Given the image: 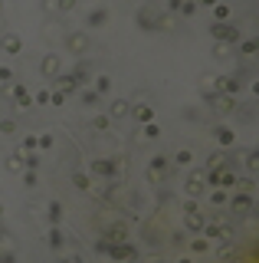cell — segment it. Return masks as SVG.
<instances>
[{"label":"cell","mask_w":259,"mask_h":263,"mask_svg":"<svg viewBox=\"0 0 259 263\" xmlns=\"http://www.w3.org/2000/svg\"><path fill=\"white\" fill-rule=\"evenodd\" d=\"M204 237L213 240V237H220V240H233V224L227 221L223 214H210L204 224Z\"/></svg>","instance_id":"6da1fadb"},{"label":"cell","mask_w":259,"mask_h":263,"mask_svg":"<svg viewBox=\"0 0 259 263\" xmlns=\"http://www.w3.org/2000/svg\"><path fill=\"white\" fill-rule=\"evenodd\" d=\"M49 102H53V105H63L66 102V92H59V89H56V92H49Z\"/></svg>","instance_id":"c3c4849f"},{"label":"cell","mask_w":259,"mask_h":263,"mask_svg":"<svg viewBox=\"0 0 259 263\" xmlns=\"http://www.w3.org/2000/svg\"><path fill=\"white\" fill-rule=\"evenodd\" d=\"M181 263H194V260H187V257H184V260H181Z\"/></svg>","instance_id":"9f6ffc18"},{"label":"cell","mask_w":259,"mask_h":263,"mask_svg":"<svg viewBox=\"0 0 259 263\" xmlns=\"http://www.w3.org/2000/svg\"><path fill=\"white\" fill-rule=\"evenodd\" d=\"M7 171H26L23 152H13V155H7Z\"/></svg>","instance_id":"7402d4cb"},{"label":"cell","mask_w":259,"mask_h":263,"mask_svg":"<svg viewBox=\"0 0 259 263\" xmlns=\"http://www.w3.org/2000/svg\"><path fill=\"white\" fill-rule=\"evenodd\" d=\"M43 10H56V0H43Z\"/></svg>","instance_id":"db71d44e"},{"label":"cell","mask_w":259,"mask_h":263,"mask_svg":"<svg viewBox=\"0 0 259 263\" xmlns=\"http://www.w3.org/2000/svg\"><path fill=\"white\" fill-rule=\"evenodd\" d=\"M109 89H112V79H109V76H99V79H95V92H99V96H105Z\"/></svg>","instance_id":"e575fe53"},{"label":"cell","mask_w":259,"mask_h":263,"mask_svg":"<svg viewBox=\"0 0 259 263\" xmlns=\"http://www.w3.org/2000/svg\"><path fill=\"white\" fill-rule=\"evenodd\" d=\"M0 49H3V53H10V56H16L20 49H23V40H20L16 33H3V36H0Z\"/></svg>","instance_id":"4fadbf2b"},{"label":"cell","mask_w":259,"mask_h":263,"mask_svg":"<svg viewBox=\"0 0 259 263\" xmlns=\"http://www.w3.org/2000/svg\"><path fill=\"white\" fill-rule=\"evenodd\" d=\"M105 254H109L112 260H134V257H138V250H134L128 240H122V244H109V250H105Z\"/></svg>","instance_id":"ba28073f"},{"label":"cell","mask_w":259,"mask_h":263,"mask_svg":"<svg viewBox=\"0 0 259 263\" xmlns=\"http://www.w3.org/2000/svg\"><path fill=\"white\" fill-rule=\"evenodd\" d=\"M233 254H236V250H233V244L227 240V244L220 247V260H233Z\"/></svg>","instance_id":"7bdbcfd3"},{"label":"cell","mask_w":259,"mask_h":263,"mask_svg":"<svg viewBox=\"0 0 259 263\" xmlns=\"http://www.w3.org/2000/svg\"><path fill=\"white\" fill-rule=\"evenodd\" d=\"M256 165H259V155L256 152H246V168H250V171H256Z\"/></svg>","instance_id":"bcb514c9"},{"label":"cell","mask_w":259,"mask_h":263,"mask_svg":"<svg viewBox=\"0 0 259 263\" xmlns=\"http://www.w3.org/2000/svg\"><path fill=\"white\" fill-rule=\"evenodd\" d=\"M213 56H217V59H227V56H230V46H227V43H217V46H213Z\"/></svg>","instance_id":"b9f144b4"},{"label":"cell","mask_w":259,"mask_h":263,"mask_svg":"<svg viewBox=\"0 0 259 263\" xmlns=\"http://www.w3.org/2000/svg\"><path fill=\"white\" fill-rule=\"evenodd\" d=\"M76 7H79V0H56V10L59 13H72Z\"/></svg>","instance_id":"d6a6232c"},{"label":"cell","mask_w":259,"mask_h":263,"mask_svg":"<svg viewBox=\"0 0 259 263\" xmlns=\"http://www.w3.org/2000/svg\"><path fill=\"white\" fill-rule=\"evenodd\" d=\"M164 175H167V155H154L148 165V178L151 181H161Z\"/></svg>","instance_id":"8fae6325"},{"label":"cell","mask_w":259,"mask_h":263,"mask_svg":"<svg viewBox=\"0 0 259 263\" xmlns=\"http://www.w3.org/2000/svg\"><path fill=\"white\" fill-rule=\"evenodd\" d=\"M174 165H181V168H187L190 165V161H194V155H190V148H181V152H177V155H174Z\"/></svg>","instance_id":"4316f807"},{"label":"cell","mask_w":259,"mask_h":263,"mask_svg":"<svg viewBox=\"0 0 259 263\" xmlns=\"http://www.w3.org/2000/svg\"><path fill=\"white\" fill-rule=\"evenodd\" d=\"M79 99H82V105H95V102H99V92H95V89H86Z\"/></svg>","instance_id":"74e56055"},{"label":"cell","mask_w":259,"mask_h":263,"mask_svg":"<svg viewBox=\"0 0 259 263\" xmlns=\"http://www.w3.org/2000/svg\"><path fill=\"white\" fill-rule=\"evenodd\" d=\"M240 53H243V56H253V53H256V40H246L243 46H240Z\"/></svg>","instance_id":"7dc6e473"},{"label":"cell","mask_w":259,"mask_h":263,"mask_svg":"<svg viewBox=\"0 0 259 263\" xmlns=\"http://www.w3.org/2000/svg\"><path fill=\"white\" fill-rule=\"evenodd\" d=\"M190 250H194V254H207V250H210V240L207 237H194L190 240Z\"/></svg>","instance_id":"83f0119b"},{"label":"cell","mask_w":259,"mask_h":263,"mask_svg":"<svg viewBox=\"0 0 259 263\" xmlns=\"http://www.w3.org/2000/svg\"><path fill=\"white\" fill-rule=\"evenodd\" d=\"M181 3H184V0H167V10H171V13H177V10H181Z\"/></svg>","instance_id":"816d5d0a"},{"label":"cell","mask_w":259,"mask_h":263,"mask_svg":"<svg viewBox=\"0 0 259 263\" xmlns=\"http://www.w3.org/2000/svg\"><path fill=\"white\" fill-rule=\"evenodd\" d=\"M66 49H69V53H86V49H89V36H86V33H82V30H69V33H66Z\"/></svg>","instance_id":"52a82bcc"},{"label":"cell","mask_w":259,"mask_h":263,"mask_svg":"<svg viewBox=\"0 0 259 263\" xmlns=\"http://www.w3.org/2000/svg\"><path fill=\"white\" fill-rule=\"evenodd\" d=\"M13 132H16V122L13 119H3V122H0V135H13Z\"/></svg>","instance_id":"f35d334b"},{"label":"cell","mask_w":259,"mask_h":263,"mask_svg":"<svg viewBox=\"0 0 259 263\" xmlns=\"http://www.w3.org/2000/svg\"><path fill=\"white\" fill-rule=\"evenodd\" d=\"M184 188H187L190 198H204V194L210 191V184H207V171H190V175H187V184H184Z\"/></svg>","instance_id":"5b68a950"},{"label":"cell","mask_w":259,"mask_h":263,"mask_svg":"<svg viewBox=\"0 0 259 263\" xmlns=\"http://www.w3.org/2000/svg\"><path fill=\"white\" fill-rule=\"evenodd\" d=\"M49 82H56L59 92H79V82L72 79V72H69V76H56V79H49Z\"/></svg>","instance_id":"d6986e66"},{"label":"cell","mask_w":259,"mask_h":263,"mask_svg":"<svg viewBox=\"0 0 259 263\" xmlns=\"http://www.w3.org/2000/svg\"><path fill=\"white\" fill-rule=\"evenodd\" d=\"M23 161H26V171H36V168H39V155H23Z\"/></svg>","instance_id":"60d3db41"},{"label":"cell","mask_w":259,"mask_h":263,"mask_svg":"<svg viewBox=\"0 0 259 263\" xmlns=\"http://www.w3.org/2000/svg\"><path fill=\"white\" fill-rule=\"evenodd\" d=\"M46 214H49V224H59V221H63V204H59V201H49Z\"/></svg>","instance_id":"d4e9b609"},{"label":"cell","mask_w":259,"mask_h":263,"mask_svg":"<svg viewBox=\"0 0 259 263\" xmlns=\"http://www.w3.org/2000/svg\"><path fill=\"white\" fill-rule=\"evenodd\" d=\"M230 211H240V214H246V211H253V194L250 191H236L233 198H227Z\"/></svg>","instance_id":"9c48e42d"},{"label":"cell","mask_w":259,"mask_h":263,"mask_svg":"<svg viewBox=\"0 0 259 263\" xmlns=\"http://www.w3.org/2000/svg\"><path fill=\"white\" fill-rule=\"evenodd\" d=\"M141 135H144V138H157V135H161V128H157L154 122H144V128H141Z\"/></svg>","instance_id":"8d00e7d4"},{"label":"cell","mask_w":259,"mask_h":263,"mask_svg":"<svg viewBox=\"0 0 259 263\" xmlns=\"http://www.w3.org/2000/svg\"><path fill=\"white\" fill-rule=\"evenodd\" d=\"M33 102H36V105H49V92H46V89H43V92H36V99H33Z\"/></svg>","instance_id":"681fc988"},{"label":"cell","mask_w":259,"mask_h":263,"mask_svg":"<svg viewBox=\"0 0 259 263\" xmlns=\"http://www.w3.org/2000/svg\"><path fill=\"white\" fill-rule=\"evenodd\" d=\"M210 109L217 112V115H230V112L236 109V96H227V92H213V96H210Z\"/></svg>","instance_id":"8992f818"},{"label":"cell","mask_w":259,"mask_h":263,"mask_svg":"<svg viewBox=\"0 0 259 263\" xmlns=\"http://www.w3.org/2000/svg\"><path fill=\"white\" fill-rule=\"evenodd\" d=\"M105 23H109V7H95L86 16V26H105Z\"/></svg>","instance_id":"ac0fdd59"},{"label":"cell","mask_w":259,"mask_h":263,"mask_svg":"<svg viewBox=\"0 0 259 263\" xmlns=\"http://www.w3.org/2000/svg\"><path fill=\"white\" fill-rule=\"evenodd\" d=\"M59 69H63L59 56H53V53H46V56H43V63H39V72H43L46 79H56V76H59Z\"/></svg>","instance_id":"30bf717a"},{"label":"cell","mask_w":259,"mask_h":263,"mask_svg":"<svg viewBox=\"0 0 259 263\" xmlns=\"http://www.w3.org/2000/svg\"><path fill=\"white\" fill-rule=\"evenodd\" d=\"M63 263H82V257H69V260H63Z\"/></svg>","instance_id":"11a10c76"},{"label":"cell","mask_w":259,"mask_h":263,"mask_svg":"<svg viewBox=\"0 0 259 263\" xmlns=\"http://www.w3.org/2000/svg\"><path fill=\"white\" fill-rule=\"evenodd\" d=\"M72 184H76L79 191H89V188H92V178H89L86 171H76V175H72Z\"/></svg>","instance_id":"603a6c76"},{"label":"cell","mask_w":259,"mask_h":263,"mask_svg":"<svg viewBox=\"0 0 259 263\" xmlns=\"http://www.w3.org/2000/svg\"><path fill=\"white\" fill-rule=\"evenodd\" d=\"M210 36H213V40H220V43H227V46H236V43L243 40L240 26H233L230 20H223V23H217V20H213V23H210Z\"/></svg>","instance_id":"7a4b0ae2"},{"label":"cell","mask_w":259,"mask_h":263,"mask_svg":"<svg viewBox=\"0 0 259 263\" xmlns=\"http://www.w3.org/2000/svg\"><path fill=\"white\" fill-rule=\"evenodd\" d=\"M220 79H223V76H204L200 86H204V92H210V96H213V92H220Z\"/></svg>","instance_id":"cb8c5ba5"},{"label":"cell","mask_w":259,"mask_h":263,"mask_svg":"<svg viewBox=\"0 0 259 263\" xmlns=\"http://www.w3.org/2000/svg\"><path fill=\"white\" fill-rule=\"evenodd\" d=\"M109 125H112V115H95V119H92L95 132H109Z\"/></svg>","instance_id":"f1b7e54d"},{"label":"cell","mask_w":259,"mask_h":263,"mask_svg":"<svg viewBox=\"0 0 259 263\" xmlns=\"http://www.w3.org/2000/svg\"><path fill=\"white\" fill-rule=\"evenodd\" d=\"M134 119L141 122V125L144 122H154V109H151V105H141V109H134Z\"/></svg>","instance_id":"484cf974"},{"label":"cell","mask_w":259,"mask_h":263,"mask_svg":"<svg viewBox=\"0 0 259 263\" xmlns=\"http://www.w3.org/2000/svg\"><path fill=\"white\" fill-rule=\"evenodd\" d=\"M213 16H217V23L230 20V7H227V3H217V7H213Z\"/></svg>","instance_id":"d590c367"},{"label":"cell","mask_w":259,"mask_h":263,"mask_svg":"<svg viewBox=\"0 0 259 263\" xmlns=\"http://www.w3.org/2000/svg\"><path fill=\"white\" fill-rule=\"evenodd\" d=\"M154 10L151 7H144V10H138V26H141V30H154Z\"/></svg>","instance_id":"ffe728a7"},{"label":"cell","mask_w":259,"mask_h":263,"mask_svg":"<svg viewBox=\"0 0 259 263\" xmlns=\"http://www.w3.org/2000/svg\"><path fill=\"white\" fill-rule=\"evenodd\" d=\"M131 237V231H128V224H109L105 227V240H112V244H122V240Z\"/></svg>","instance_id":"7c38bea8"},{"label":"cell","mask_w":259,"mask_h":263,"mask_svg":"<svg viewBox=\"0 0 259 263\" xmlns=\"http://www.w3.org/2000/svg\"><path fill=\"white\" fill-rule=\"evenodd\" d=\"M213 138L223 145V148H230V145H236V132L233 128H227V125H217L213 128Z\"/></svg>","instance_id":"9a60e30c"},{"label":"cell","mask_w":259,"mask_h":263,"mask_svg":"<svg viewBox=\"0 0 259 263\" xmlns=\"http://www.w3.org/2000/svg\"><path fill=\"white\" fill-rule=\"evenodd\" d=\"M0 211H3V208H0Z\"/></svg>","instance_id":"6f0895ef"},{"label":"cell","mask_w":259,"mask_h":263,"mask_svg":"<svg viewBox=\"0 0 259 263\" xmlns=\"http://www.w3.org/2000/svg\"><path fill=\"white\" fill-rule=\"evenodd\" d=\"M33 148H39V135H26V138H23V148H20V152L30 155Z\"/></svg>","instance_id":"836d02e7"},{"label":"cell","mask_w":259,"mask_h":263,"mask_svg":"<svg viewBox=\"0 0 259 263\" xmlns=\"http://www.w3.org/2000/svg\"><path fill=\"white\" fill-rule=\"evenodd\" d=\"M13 79H16V76H13V69L0 66V86H3V89H10V86H13Z\"/></svg>","instance_id":"f546056e"},{"label":"cell","mask_w":259,"mask_h":263,"mask_svg":"<svg viewBox=\"0 0 259 263\" xmlns=\"http://www.w3.org/2000/svg\"><path fill=\"white\" fill-rule=\"evenodd\" d=\"M46 244H49V247H53V250H59V247H63V244H66V234L59 231L56 224H53V227H49V237H46Z\"/></svg>","instance_id":"44dd1931"},{"label":"cell","mask_w":259,"mask_h":263,"mask_svg":"<svg viewBox=\"0 0 259 263\" xmlns=\"http://www.w3.org/2000/svg\"><path fill=\"white\" fill-rule=\"evenodd\" d=\"M174 26H177V13H171V10H167V13H157V16H154V30L171 33Z\"/></svg>","instance_id":"5bb4252c"},{"label":"cell","mask_w":259,"mask_h":263,"mask_svg":"<svg viewBox=\"0 0 259 263\" xmlns=\"http://www.w3.org/2000/svg\"><path fill=\"white\" fill-rule=\"evenodd\" d=\"M39 148H43V152H49V148H53V135H49V132H43V135H39Z\"/></svg>","instance_id":"f6af8a7d"},{"label":"cell","mask_w":259,"mask_h":263,"mask_svg":"<svg viewBox=\"0 0 259 263\" xmlns=\"http://www.w3.org/2000/svg\"><path fill=\"white\" fill-rule=\"evenodd\" d=\"M184 224H187V231H204L207 214L197 208V201H187V204H184Z\"/></svg>","instance_id":"3957f363"},{"label":"cell","mask_w":259,"mask_h":263,"mask_svg":"<svg viewBox=\"0 0 259 263\" xmlns=\"http://www.w3.org/2000/svg\"><path fill=\"white\" fill-rule=\"evenodd\" d=\"M217 188H223V191H227V188H236V171L230 165L220 168V175H217Z\"/></svg>","instance_id":"2e32d148"},{"label":"cell","mask_w":259,"mask_h":263,"mask_svg":"<svg viewBox=\"0 0 259 263\" xmlns=\"http://www.w3.org/2000/svg\"><path fill=\"white\" fill-rule=\"evenodd\" d=\"M177 13H184V16H194V13H197V3H194V0H184Z\"/></svg>","instance_id":"ab89813d"},{"label":"cell","mask_w":259,"mask_h":263,"mask_svg":"<svg viewBox=\"0 0 259 263\" xmlns=\"http://www.w3.org/2000/svg\"><path fill=\"white\" fill-rule=\"evenodd\" d=\"M128 112H131V102H128V99H112V105H109L112 119H125Z\"/></svg>","instance_id":"e0dca14e"},{"label":"cell","mask_w":259,"mask_h":263,"mask_svg":"<svg viewBox=\"0 0 259 263\" xmlns=\"http://www.w3.org/2000/svg\"><path fill=\"white\" fill-rule=\"evenodd\" d=\"M210 201L217 208H223V204H227V191H223V188H210Z\"/></svg>","instance_id":"4dcf8cb0"},{"label":"cell","mask_w":259,"mask_h":263,"mask_svg":"<svg viewBox=\"0 0 259 263\" xmlns=\"http://www.w3.org/2000/svg\"><path fill=\"white\" fill-rule=\"evenodd\" d=\"M0 263H16V257L10 254V250H3V254H0Z\"/></svg>","instance_id":"f907efd6"},{"label":"cell","mask_w":259,"mask_h":263,"mask_svg":"<svg viewBox=\"0 0 259 263\" xmlns=\"http://www.w3.org/2000/svg\"><path fill=\"white\" fill-rule=\"evenodd\" d=\"M89 168H92L95 178H115L118 171H122V161H118V158H95Z\"/></svg>","instance_id":"277c9868"},{"label":"cell","mask_w":259,"mask_h":263,"mask_svg":"<svg viewBox=\"0 0 259 263\" xmlns=\"http://www.w3.org/2000/svg\"><path fill=\"white\" fill-rule=\"evenodd\" d=\"M197 7H217V3H220V0H194Z\"/></svg>","instance_id":"f5cc1de1"},{"label":"cell","mask_w":259,"mask_h":263,"mask_svg":"<svg viewBox=\"0 0 259 263\" xmlns=\"http://www.w3.org/2000/svg\"><path fill=\"white\" fill-rule=\"evenodd\" d=\"M223 165H227V152H213L207 161V168H223Z\"/></svg>","instance_id":"1f68e13d"},{"label":"cell","mask_w":259,"mask_h":263,"mask_svg":"<svg viewBox=\"0 0 259 263\" xmlns=\"http://www.w3.org/2000/svg\"><path fill=\"white\" fill-rule=\"evenodd\" d=\"M23 184H26V188H36V184H39L36 171H23Z\"/></svg>","instance_id":"ee69618b"}]
</instances>
